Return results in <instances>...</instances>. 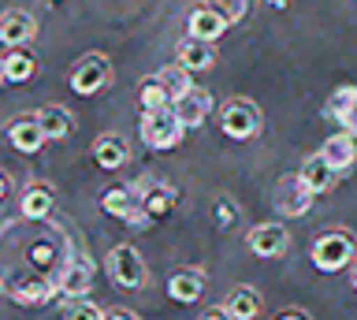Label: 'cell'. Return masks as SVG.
<instances>
[{"instance_id": "25", "label": "cell", "mask_w": 357, "mask_h": 320, "mask_svg": "<svg viewBox=\"0 0 357 320\" xmlns=\"http://www.w3.org/2000/svg\"><path fill=\"white\" fill-rule=\"evenodd\" d=\"M33 116H38V123H41V130H45L49 142H63L75 130V119H71V112H67L63 105H41Z\"/></svg>"}, {"instance_id": "32", "label": "cell", "mask_w": 357, "mask_h": 320, "mask_svg": "<svg viewBox=\"0 0 357 320\" xmlns=\"http://www.w3.org/2000/svg\"><path fill=\"white\" fill-rule=\"evenodd\" d=\"M279 317H301V320H309L312 313H309V309H298V305H287V309H279Z\"/></svg>"}, {"instance_id": "20", "label": "cell", "mask_w": 357, "mask_h": 320, "mask_svg": "<svg viewBox=\"0 0 357 320\" xmlns=\"http://www.w3.org/2000/svg\"><path fill=\"white\" fill-rule=\"evenodd\" d=\"M320 153H324V160L331 164L339 175H346L357 164V138L350 135V130H342V135H331L328 142L320 146Z\"/></svg>"}, {"instance_id": "34", "label": "cell", "mask_w": 357, "mask_h": 320, "mask_svg": "<svg viewBox=\"0 0 357 320\" xmlns=\"http://www.w3.org/2000/svg\"><path fill=\"white\" fill-rule=\"evenodd\" d=\"M264 4H268V8H279V12H287V8L294 4V0H264Z\"/></svg>"}, {"instance_id": "10", "label": "cell", "mask_w": 357, "mask_h": 320, "mask_svg": "<svg viewBox=\"0 0 357 320\" xmlns=\"http://www.w3.org/2000/svg\"><path fill=\"white\" fill-rule=\"evenodd\" d=\"M231 30V19L220 12L212 0H201L194 12L186 15V34L190 38H201V41H220L223 34Z\"/></svg>"}, {"instance_id": "15", "label": "cell", "mask_w": 357, "mask_h": 320, "mask_svg": "<svg viewBox=\"0 0 357 320\" xmlns=\"http://www.w3.org/2000/svg\"><path fill=\"white\" fill-rule=\"evenodd\" d=\"M324 116L342 123V130H350L357 138V86H339L328 97V105H324Z\"/></svg>"}, {"instance_id": "11", "label": "cell", "mask_w": 357, "mask_h": 320, "mask_svg": "<svg viewBox=\"0 0 357 320\" xmlns=\"http://www.w3.org/2000/svg\"><path fill=\"white\" fill-rule=\"evenodd\" d=\"M245 246H250L253 257H264V261H272V257H283V253L290 250V231L283 224H257L250 227V235H245Z\"/></svg>"}, {"instance_id": "35", "label": "cell", "mask_w": 357, "mask_h": 320, "mask_svg": "<svg viewBox=\"0 0 357 320\" xmlns=\"http://www.w3.org/2000/svg\"><path fill=\"white\" fill-rule=\"evenodd\" d=\"M8 82V75H4V60H0V86H4Z\"/></svg>"}, {"instance_id": "18", "label": "cell", "mask_w": 357, "mask_h": 320, "mask_svg": "<svg viewBox=\"0 0 357 320\" xmlns=\"http://www.w3.org/2000/svg\"><path fill=\"white\" fill-rule=\"evenodd\" d=\"M4 135H8V142L15 146L19 153H38L45 142V130H41V123H38V116H19V119H11V123L4 127Z\"/></svg>"}, {"instance_id": "24", "label": "cell", "mask_w": 357, "mask_h": 320, "mask_svg": "<svg viewBox=\"0 0 357 320\" xmlns=\"http://www.w3.org/2000/svg\"><path fill=\"white\" fill-rule=\"evenodd\" d=\"M223 309H227V320H253V317L264 309V302H261V294H257V287L238 283V287L227 294Z\"/></svg>"}, {"instance_id": "27", "label": "cell", "mask_w": 357, "mask_h": 320, "mask_svg": "<svg viewBox=\"0 0 357 320\" xmlns=\"http://www.w3.org/2000/svg\"><path fill=\"white\" fill-rule=\"evenodd\" d=\"M4 75H8V82H30L38 75V60L22 49H11L4 56Z\"/></svg>"}, {"instance_id": "21", "label": "cell", "mask_w": 357, "mask_h": 320, "mask_svg": "<svg viewBox=\"0 0 357 320\" xmlns=\"http://www.w3.org/2000/svg\"><path fill=\"white\" fill-rule=\"evenodd\" d=\"M167 294L175 298L178 305H194L201 294H205V272L201 268H178L167 280Z\"/></svg>"}, {"instance_id": "3", "label": "cell", "mask_w": 357, "mask_h": 320, "mask_svg": "<svg viewBox=\"0 0 357 320\" xmlns=\"http://www.w3.org/2000/svg\"><path fill=\"white\" fill-rule=\"evenodd\" d=\"M190 71L183 68V63H172V68H160L156 75H149V79L142 82V90H138V105H142V112H149V108H167V105H175V97L190 90Z\"/></svg>"}, {"instance_id": "1", "label": "cell", "mask_w": 357, "mask_h": 320, "mask_svg": "<svg viewBox=\"0 0 357 320\" xmlns=\"http://www.w3.org/2000/svg\"><path fill=\"white\" fill-rule=\"evenodd\" d=\"M309 257L320 272H328V275L346 272L357 261V238L346 227H328V231H320V235L312 238Z\"/></svg>"}, {"instance_id": "22", "label": "cell", "mask_w": 357, "mask_h": 320, "mask_svg": "<svg viewBox=\"0 0 357 320\" xmlns=\"http://www.w3.org/2000/svg\"><path fill=\"white\" fill-rule=\"evenodd\" d=\"M298 175H301V179H305V186H309V190L317 194V197H320V194H328L331 186L339 183V172H335L331 164L324 160V153H309Z\"/></svg>"}, {"instance_id": "2", "label": "cell", "mask_w": 357, "mask_h": 320, "mask_svg": "<svg viewBox=\"0 0 357 320\" xmlns=\"http://www.w3.org/2000/svg\"><path fill=\"white\" fill-rule=\"evenodd\" d=\"M186 130H190V127L183 123V116L175 112V105H167V108H149V112H142L138 135H142V142H145V149L167 153V149H175L178 142H183Z\"/></svg>"}, {"instance_id": "12", "label": "cell", "mask_w": 357, "mask_h": 320, "mask_svg": "<svg viewBox=\"0 0 357 320\" xmlns=\"http://www.w3.org/2000/svg\"><path fill=\"white\" fill-rule=\"evenodd\" d=\"M93 272H97L93 261H86V257H78V253H71V257L60 264L56 287H60L63 298H82V294H89V287H93Z\"/></svg>"}, {"instance_id": "19", "label": "cell", "mask_w": 357, "mask_h": 320, "mask_svg": "<svg viewBox=\"0 0 357 320\" xmlns=\"http://www.w3.org/2000/svg\"><path fill=\"white\" fill-rule=\"evenodd\" d=\"M52 208H56V194H52L49 183H26L22 186L19 213L26 220H45V216H52Z\"/></svg>"}, {"instance_id": "9", "label": "cell", "mask_w": 357, "mask_h": 320, "mask_svg": "<svg viewBox=\"0 0 357 320\" xmlns=\"http://www.w3.org/2000/svg\"><path fill=\"white\" fill-rule=\"evenodd\" d=\"M100 208H105L108 216L123 220V224H130V227L149 224V216H145V208L138 201V194H134V186H112V190H105V194H100Z\"/></svg>"}, {"instance_id": "26", "label": "cell", "mask_w": 357, "mask_h": 320, "mask_svg": "<svg viewBox=\"0 0 357 320\" xmlns=\"http://www.w3.org/2000/svg\"><path fill=\"white\" fill-rule=\"evenodd\" d=\"M60 250H63V238H56V235L33 238V242H30V261H33V268H41V272L56 268V264H60Z\"/></svg>"}, {"instance_id": "6", "label": "cell", "mask_w": 357, "mask_h": 320, "mask_svg": "<svg viewBox=\"0 0 357 320\" xmlns=\"http://www.w3.org/2000/svg\"><path fill=\"white\" fill-rule=\"evenodd\" d=\"M108 79H112V63H108V56H100V52H89V56H82L75 63V71H71V93H78V97H93V93H100L108 86Z\"/></svg>"}, {"instance_id": "16", "label": "cell", "mask_w": 357, "mask_h": 320, "mask_svg": "<svg viewBox=\"0 0 357 320\" xmlns=\"http://www.w3.org/2000/svg\"><path fill=\"white\" fill-rule=\"evenodd\" d=\"M175 112L183 116V123L190 130L201 127L208 119V112H212V93L201 90V86H190V90H183V93L175 97Z\"/></svg>"}, {"instance_id": "29", "label": "cell", "mask_w": 357, "mask_h": 320, "mask_svg": "<svg viewBox=\"0 0 357 320\" xmlns=\"http://www.w3.org/2000/svg\"><path fill=\"white\" fill-rule=\"evenodd\" d=\"M234 220H238V208H234L227 197H220V201H216V227H220V231H227Z\"/></svg>"}, {"instance_id": "28", "label": "cell", "mask_w": 357, "mask_h": 320, "mask_svg": "<svg viewBox=\"0 0 357 320\" xmlns=\"http://www.w3.org/2000/svg\"><path fill=\"white\" fill-rule=\"evenodd\" d=\"M60 317H67V320H75V317H82V320H105V309L93 305L82 294V298H67V302L60 305Z\"/></svg>"}, {"instance_id": "36", "label": "cell", "mask_w": 357, "mask_h": 320, "mask_svg": "<svg viewBox=\"0 0 357 320\" xmlns=\"http://www.w3.org/2000/svg\"><path fill=\"white\" fill-rule=\"evenodd\" d=\"M350 283H354V291H357V264H354V275H350Z\"/></svg>"}, {"instance_id": "33", "label": "cell", "mask_w": 357, "mask_h": 320, "mask_svg": "<svg viewBox=\"0 0 357 320\" xmlns=\"http://www.w3.org/2000/svg\"><path fill=\"white\" fill-rule=\"evenodd\" d=\"M11 194V179H8V175L4 172H0V201H4V197Z\"/></svg>"}, {"instance_id": "4", "label": "cell", "mask_w": 357, "mask_h": 320, "mask_svg": "<svg viewBox=\"0 0 357 320\" xmlns=\"http://www.w3.org/2000/svg\"><path fill=\"white\" fill-rule=\"evenodd\" d=\"M264 127V116L261 108H257V101H250V97H227V101L220 105V130L234 142H250L261 135Z\"/></svg>"}, {"instance_id": "14", "label": "cell", "mask_w": 357, "mask_h": 320, "mask_svg": "<svg viewBox=\"0 0 357 320\" xmlns=\"http://www.w3.org/2000/svg\"><path fill=\"white\" fill-rule=\"evenodd\" d=\"M33 34H38V23H33L30 12H22V8H8L4 15H0V45L8 49H22L30 45Z\"/></svg>"}, {"instance_id": "5", "label": "cell", "mask_w": 357, "mask_h": 320, "mask_svg": "<svg viewBox=\"0 0 357 320\" xmlns=\"http://www.w3.org/2000/svg\"><path fill=\"white\" fill-rule=\"evenodd\" d=\"M105 268H108V280L116 283L119 291H142L145 287V261L130 242H119V246L108 250Z\"/></svg>"}, {"instance_id": "23", "label": "cell", "mask_w": 357, "mask_h": 320, "mask_svg": "<svg viewBox=\"0 0 357 320\" xmlns=\"http://www.w3.org/2000/svg\"><path fill=\"white\" fill-rule=\"evenodd\" d=\"M178 63H183V68L194 75V71H208L212 63H216V49H212V41H201V38H183L178 41Z\"/></svg>"}, {"instance_id": "13", "label": "cell", "mask_w": 357, "mask_h": 320, "mask_svg": "<svg viewBox=\"0 0 357 320\" xmlns=\"http://www.w3.org/2000/svg\"><path fill=\"white\" fill-rule=\"evenodd\" d=\"M134 194H138V201H142V208H145V216H149V220H164L175 208V201H178V194L167 183H160V179L134 183Z\"/></svg>"}, {"instance_id": "7", "label": "cell", "mask_w": 357, "mask_h": 320, "mask_svg": "<svg viewBox=\"0 0 357 320\" xmlns=\"http://www.w3.org/2000/svg\"><path fill=\"white\" fill-rule=\"evenodd\" d=\"M312 194L305 179L301 175H283V179L275 183V190H272V205L279 208V216H305L309 208H312Z\"/></svg>"}, {"instance_id": "31", "label": "cell", "mask_w": 357, "mask_h": 320, "mask_svg": "<svg viewBox=\"0 0 357 320\" xmlns=\"http://www.w3.org/2000/svg\"><path fill=\"white\" fill-rule=\"evenodd\" d=\"M134 309H105V320H134Z\"/></svg>"}, {"instance_id": "30", "label": "cell", "mask_w": 357, "mask_h": 320, "mask_svg": "<svg viewBox=\"0 0 357 320\" xmlns=\"http://www.w3.org/2000/svg\"><path fill=\"white\" fill-rule=\"evenodd\" d=\"M212 4H216L220 12L231 19V23H238V19L245 15V0H212Z\"/></svg>"}, {"instance_id": "17", "label": "cell", "mask_w": 357, "mask_h": 320, "mask_svg": "<svg viewBox=\"0 0 357 320\" xmlns=\"http://www.w3.org/2000/svg\"><path fill=\"white\" fill-rule=\"evenodd\" d=\"M93 160H97V168H105V172H119L123 164L130 160L127 138L116 135V130H105V135L93 142Z\"/></svg>"}, {"instance_id": "8", "label": "cell", "mask_w": 357, "mask_h": 320, "mask_svg": "<svg viewBox=\"0 0 357 320\" xmlns=\"http://www.w3.org/2000/svg\"><path fill=\"white\" fill-rule=\"evenodd\" d=\"M4 291L15 305H45L52 302V294H60V287H56V280H45L41 272H33V275H11Z\"/></svg>"}]
</instances>
